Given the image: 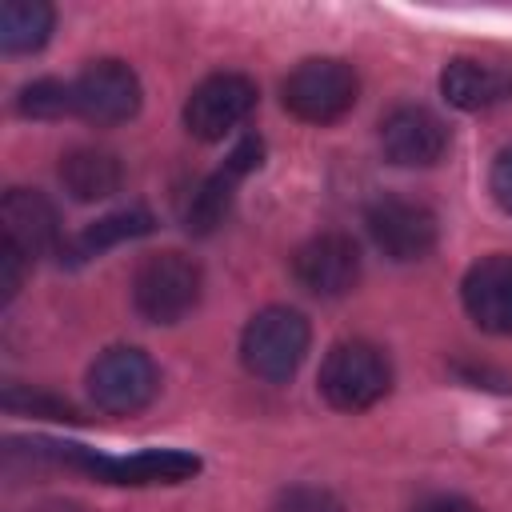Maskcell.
I'll list each match as a JSON object with an SVG mask.
<instances>
[{
  "label": "cell",
  "instance_id": "6da1fadb",
  "mask_svg": "<svg viewBox=\"0 0 512 512\" xmlns=\"http://www.w3.org/2000/svg\"><path fill=\"white\" fill-rule=\"evenodd\" d=\"M308 320L296 312V308H284V304H272V308H260L244 332H240V360L244 368L256 376V380H268V384H284L296 376V368L304 364L308 356Z\"/></svg>",
  "mask_w": 512,
  "mask_h": 512
},
{
  "label": "cell",
  "instance_id": "7a4b0ae2",
  "mask_svg": "<svg viewBox=\"0 0 512 512\" xmlns=\"http://www.w3.org/2000/svg\"><path fill=\"white\" fill-rule=\"evenodd\" d=\"M204 272L184 252H152L132 276V304L152 324H176L200 304Z\"/></svg>",
  "mask_w": 512,
  "mask_h": 512
},
{
  "label": "cell",
  "instance_id": "3957f363",
  "mask_svg": "<svg viewBox=\"0 0 512 512\" xmlns=\"http://www.w3.org/2000/svg\"><path fill=\"white\" fill-rule=\"evenodd\" d=\"M392 388L388 356L368 340H340L320 364V396L340 412H364Z\"/></svg>",
  "mask_w": 512,
  "mask_h": 512
},
{
  "label": "cell",
  "instance_id": "277c9868",
  "mask_svg": "<svg viewBox=\"0 0 512 512\" xmlns=\"http://www.w3.org/2000/svg\"><path fill=\"white\" fill-rule=\"evenodd\" d=\"M48 456H56L68 468H80L104 484H180L192 472H200V460L180 448H148L132 456H104L80 444H44Z\"/></svg>",
  "mask_w": 512,
  "mask_h": 512
},
{
  "label": "cell",
  "instance_id": "5b68a950",
  "mask_svg": "<svg viewBox=\"0 0 512 512\" xmlns=\"http://www.w3.org/2000/svg\"><path fill=\"white\" fill-rule=\"evenodd\" d=\"M280 92H284V108L296 120L332 124L356 104L360 80H356L352 64L332 60V56H312V60H304V64H296L288 72Z\"/></svg>",
  "mask_w": 512,
  "mask_h": 512
},
{
  "label": "cell",
  "instance_id": "8992f818",
  "mask_svg": "<svg viewBox=\"0 0 512 512\" xmlns=\"http://www.w3.org/2000/svg\"><path fill=\"white\" fill-rule=\"evenodd\" d=\"M156 388H160V372L152 356L140 348H108L88 368V396L96 400V408L112 416H132L148 408Z\"/></svg>",
  "mask_w": 512,
  "mask_h": 512
},
{
  "label": "cell",
  "instance_id": "52a82bcc",
  "mask_svg": "<svg viewBox=\"0 0 512 512\" xmlns=\"http://www.w3.org/2000/svg\"><path fill=\"white\" fill-rule=\"evenodd\" d=\"M256 84L240 72H216L204 76L188 100H184V128L196 140H224L236 124L248 120V112L256 108Z\"/></svg>",
  "mask_w": 512,
  "mask_h": 512
},
{
  "label": "cell",
  "instance_id": "ba28073f",
  "mask_svg": "<svg viewBox=\"0 0 512 512\" xmlns=\"http://www.w3.org/2000/svg\"><path fill=\"white\" fill-rule=\"evenodd\" d=\"M140 108V76L124 60H96L72 80V112L96 128L132 120Z\"/></svg>",
  "mask_w": 512,
  "mask_h": 512
},
{
  "label": "cell",
  "instance_id": "9c48e42d",
  "mask_svg": "<svg viewBox=\"0 0 512 512\" xmlns=\"http://www.w3.org/2000/svg\"><path fill=\"white\" fill-rule=\"evenodd\" d=\"M368 236L372 244L396 260V264H408V260H420L432 252L436 244V216L432 208H424L420 200H408V196H384L368 208Z\"/></svg>",
  "mask_w": 512,
  "mask_h": 512
},
{
  "label": "cell",
  "instance_id": "30bf717a",
  "mask_svg": "<svg viewBox=\"0 0 512 512\" xmlns=\"http://www.w3.org/2000/svg\"><path fill=\"white\" fill-rule=\"evenodd\" d=\"M292 276L304 292L336 300V296L352 292L356 280H360V248L344 232H320V236H312L296 248Z\"/></svg>",
  "mask_w": 512,
  "mask_h": 512
},
{
  "label": "cell",
  "instance_id": "8fae6325",
  "mask_svg": "<svg viewBox=\"0 0 512 512\" xmlns=\"http://www.w3.org/2000/svg\"><path fill=\"white\" fill-rule=\"evenodd\" d=\"M380 148L400 168H428L448 152V128L432 108L400 104L380 120Z\"/></svg>",
  "mask_w": 512,
  "mask_h": 512
},
{
  "label": "cell",
  "instance_id": "7c38bea8",
  "mask_svg": "<svg viewBox=\"0 0 512 512\" xmlns=\"http://www.w3.org/2000/svg\"><path fill=\"white\" fill-rule=\"evenodd\" d=\"M460 300L468 316L492 332V336H512V256L492 252L480 256L460 284Z\"/></svg>",
  "mask_w": 512,
  "mask_h": 512
},
{
  "label": "cell",
  "instance_id": "4fadbf2b",
  "mask_svg": "<svg viewBox=\"0 0 512 512\" xmlns=\"http://www.w3.org/2000/svg\"><path fill=\"white\" fill-rule=\"evenodd\" d=\"M256 164H260V140H256V136H244V140L228 152V160L192 192V200H188V208H184V228L196 232V236H208L216 224H224L240 176H248Z\"/></svg>",
  "mask_w": 512,
  "mask_h": 512
},
{
  "label": "cell",
  "instance_id": "5bb4252c",
  "mask_svg": "<svg viewBox=\"0 0 512 512\" xmlns=\"http://www.w3.org/2000/svg\"><path fill=\"white\" fill-rule=\"evenodd\" d=\"M4 244H12L24 260H36L60 244V220L44 192L36 188H8L0 200Z\"/></svg>",
  "mask_w": 512,
  "mask_h": 512
},
{
  "label": "cell",
  "instance_id": "9a60e30c",
  "mask_svg": "<svg viewBox=\"0 0 512 512\" xmlns=\"http://www.w3.org/2000/svg\"><path fill=\"white\" fill-rule=\"evenodd\" d=\"M440 92L448 96V104L464 112H480L512 96V72L480 64V60H452L440 72Z\"/></svg>",
  "mask_w": 512,
  "mask_h": 512
},
{
  "label": "cell",
  "instance_id": "2e32d148",
  "mask_svg": "<svg viewBox=\"0 0 512 512\" xmlns=\"http://www.w3.org/2000/svg\"><path fill=\"white\" fill-rule=\"evenodd\" d=\"M60 184L72 200H104L120 188V160L100 148H72L60 160Z\"/></svg>",
  "mask_w": 512,
  "mask_h": 512
},
{
  "label": "cell",
  "instance_id": "e0dca14e",
  "mask_svg": "<svg viewBox=\"0 0 512 512\" xmlns=\"http://www.w3.org/2000/svg\"><path fill=\"white\" fill-rule=\"evenodd\" d=\"M148 232H152V216L144 208H124V212H108L96 224H88L80 236L60 244V252H64L68 264H80V260H92L96 252H104L112 244H124V240H136V236H148Z\"/></svg>",
  "mask_w": 512,
  "mask_h": 512
},
{
  "label": "cell",
  "instance_id": "ac0fdd59",
  "mask_svg": "<svg viewBox=\"0 0 512 512\" xmlns=\"http://www.w3.org/2000/svg\"><path fill=\"white\" fill-rule=\"evenodd\" d=\"M52 8L44 0H4L0 4V48L36 52L52 36Z\"/></svg>",
  "mask_w": 512,
  "mask_h": 512
},
{
  "label": "cell",
  "instance_id": "d6986e66",
  "mask_svg": "<svg viewBox=\"0 0 512 512\" xmlns=\"http://www.w3.org/2000/svg\"><path fill=\"white\" fill-rule=\"evenodd\" d=\"M16 108L24 116H32V120H56V116L72 112V84H64V80H32L20 92Z\"/></svg>",
  "mask_w": 512,
  "mask_h": 512
},
{
  "label": "cell",
  "instance_id": "ffe728a7",
  "mask_svg": "<svg viewBox=\"0 0 512 512\" xmlns=\"http://www.w3.org/2000/svg\"><path fill=\"white\" fill-rule=\"evenodd\" d=\"M272 512H344L340 500L324 488H312V484H300V488H288L280 492V500L272 504Z\"/></svg>",
  "mask_w": 512,
  "mask_h": 512
},
{
  "label": "cell",
  "instance_id": "44dd1931",
  "mask_svg": "<svg viewBox=\"0 0 512 512\" xmlns=\"http://www.w3.org/2000/svg\"><path fill=\"white\" fill-rule=\"evenodd\" d=\"M4 404L12 408V412H44V416H52V420H76V412L68 408V404H60V400H48V396H20V388L16 384H8V392H4Z\"/></svg>",
  "mask_w": 512,
  "mask_h": 512
},
{
  "label": "cell",
  "instance_id": "7402d4cb",
  "mask_svg": "<svg viewBox=\"0 0 512 512\" xmlns=\"http://www.w3.org/2000/svg\"><path fill=\"white\" fill-rule=\"evenodd\" d=\"M488 188H492V200L512 216V144L496 152L492 172H488Z\"/></svg>",
  "mask_w": 512,
  "mask_h": 512
},
{
  "label": "cell",
  "instance_id": "603a6c76",
  "mask_svg": "<svg viewBox=\"0 0 512 512\" xmlns=\"http://www.w3.org/2000/svg\"><path fill=\"white\" fill-rule=\"evenodd\" d=\"M20 268H24V256L12 244H4V252H0V288H4V300H12L20 292Z\"/></svg>",
  "mask_w": 512,
  "mask_h": 512
},
{
  "label": "cell",
  "instance_id": "cb8c5ba5",
  "mask_svg": "<svg viewBox=\"0 0 512 512\" xmlns=\"http://www.w3.org/2000/svg\"><path fill=\"white\" fill-rule=\"evenodd\" d=\"M416 512H484V508L472 504V500H464V496H432Z\"/></svg>",
  "mask_w": 512,
  "mask_h": 512
}]
</instances>
